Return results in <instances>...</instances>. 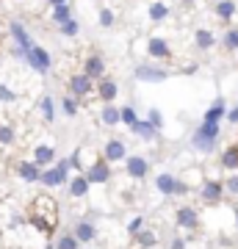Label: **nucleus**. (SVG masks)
Segmentation results:
<instances>
[{"label": "nucleus", "mask_w": 238, "mask_h": 249, "mask_svg": "<svg viewBox=\"0 0 238 249\" xmlns=\"http://www.w3.org/2000/svg\"><path fill=\"white\" fill-rule=\"evenodd\" d=\"M221 139V124L213 122H200L197 130L191 133V150L200 152V155H211L216 150V144Z\"/></svg>", "instance_id": "nucleus-2"}, {"label": "nucleus", "mask_w": 238, "mask_h": 249, "mask_svg": "<svg viewBox=\"0 0 238 249\" xmlns=\"http://www.w3.org/2000/svg\"><path fill=\"white\" fill-rule=\"evenodd\" d=\"M224 114H227V103L221 97H216L211 103V106L205 108V114H202V122H213V124H221V119H224Z\"/></svg>", "instance_id": "nucleus-20"}, {"label": "nucleus", "mask_w": 238, "mask_h": 249, "mask_svg": "<svg viewBox=\"0 0 238 249\" xmlns=\"http://www.w3.org/2000/svg\"><path fill=\"white\" fill-rule=\"evenodd\" d=\"M224 186H221L219 178H205L202 186H200V199L205 205H221L224 202Z\"/></svg>", "instance_id": "nucleus-8"}, {"label": "nucleus", "mask_w": 238, "mask_h": 249, "mask_svg": "<svg viewBox=\"0 0 238 249\" xmlns=\"http://www.w3.org/2000/svg\"><path fill=\"white\" fill-rule=\"evenodd\" d=\"M67 86H70V97H75V100H83L94 91V83H92L83 72H75V75L67 80Z\"/></svg>", "instance_id": "nucleus-15"}, {"label": "nucleus", "mask_w": 238, "mask_h": 249, "mask_svg": "<svg viewBox=\"0 0 238 249\" xmlns=\"http://www.w3.org/2000/svg\"><path fill=\"white\" fill-rule=\"evenodd\" d=\"M180 180H183L188 188H200L205 178H202V172H200V169H188V172H185V178H180Z\"/></svg>", "instance_id": "nucleus-37"}, {"label": "nucleus", "mask_w": 238, "mask_h": 249, "mask_svg": "<svg viewBox=\"0 0 238 249\" xmlns=\"http://www.w3.org/2000/svg\"><path fill=\"white\" fill-rule=\"evenodd\" d=\"M100 122L106 124V127H116V124H119V106H116V103L103 106V111H100Z\"/></svg>", "instance_id": "nucleus-27"}, {"label": "nucleus", "mask_w": 238, "mask_h": 249, "mask_svg": "<svg viewBox=\"0 0 238 249\" xmlns=\"http://www.w3.org/2000/svg\"><path fill=\"white\" fill-rule=\"evenodd\" d=\"M133 241L139 244V249H155L161 238H158V232L152 230V227H141V230L133 235Z\"/></svg>", "instance_id": "nucleus-24"}, {"label": "nucleus", "mask_w": 238, "mask_h": 249, "mask_svg": "<svg viewBox=\"0 0 238 249\" xmlns=\"http://www.w3.org/2000/svg\"><path fill=\"white\" fill-rule=\"evenodd\" d=\"M72 235H75V241H78L80 247H86V244H94V241L100 238V230L97 224L92 222V219H78V222L72 224Z\"/></svg>", "instance_id": "nucleus-9"}, {"label": "nucleus", "mask_w": 238, "mask_h": 249, "mask_svg": "<svg viewBox=\"0 0 238 249\" xmlns=\"http://www.w3.org/2000/svg\"><path fill=\"white\" fill-rule=\"evenodd\" d=\"M55 158H58V155H55V147H53V144H47V142H39L34 150H31V160H34L39 169H47V166H53Z\"/></svg>", "instance_id": "nucleus-14"}, {"label": "nucleus", "mask_w": 238, "mask_h": 249, "mask_svg": "<svg viewBox=\"0 0 238 249\" xmlns=\"http://www.w3.org/2000/svg\"><path fill=\"white\" fill-rule=\"evenodd\" d=\"M233 216H236V230H238V208H233Z\"/></svg>", "instance_id": "nucleus-48"}, {"label": "nucleus", "mask_w": 238, "mask_h": 249, "mask_svg": "<svg viewBox=\"0 0 238 249\" xmlns=\"http://www.w3.org/2000/svg\"><path fill=\"white\" fill-rule=\"evenodd\" d=\"M97 22H100L103 28H111V25L116 22V14H114L111 9H108V6H103V9L97 11Z\"/></svg>", "instance_id": "nucleus-38"}, {"label": "nucleus", "mask_w": 238, "mask_h": 249, "mask_svg": "<svg viewBox=\"0 0 238 249\" xmlns=\"http://www.w3.org/2000/svg\"><path fill=\"white\" fill-rule=\"evenodd\" d=\"M175 186H177V178L172 172H161L158 178H155V191L161 196H175Z\"/></svg>", "instance_id": "nucleus-22"}, {"label": "nucleus", "mask_w": 238, "mask_h": 249, "mask_svg": "<svg viewBox=\"0 0 238 249\" xmlns=\"http://www.w3.org/2000/svg\"><path fill=\"white\" fill-rule=\"evenodd\" d=\"M70 178H72V172H70L67 158H55L53 166L42 169V175H39V186H44L47 191H55V188L67 186V180H70Z\"/></svg>", "instance_id": "nucleus-3"}, {"label": "nucleus", "mask_w": 238, "mask_h": 249, "mask_svg": "<svg viewBox=\"0 0 238 249\" xmlns=\"http://www.w3.org/2000/svg\"><path fill=\"white\" fill-rule=\"evenodd\" d=\"M188 194H191V188H188V186H185V183H183V180L177 178V186H175V196H188Z\"/></svg>", "instance_id": "nucleus-44"}, {"label": "nucleus", "mask_w": 238, "mask_h": 249, "mask_svg": "<svg viewBox=\"0 0 238 249\" xmlns=\"http://www.w3.org/2000/svg\"><path fill=\"white\" fill-rule=\"evenodd\" d=\"M169 14H172V9H169V3H164V0H155V3L147 6V17L152 22H164V19H169Z\"/></svg>", "instance_id": "nucleus-25"}, {"label": "nucleus", "mask_w": 238, "mask_h": 249, "mask_svg": "<svg viewBox=\"0 0 238 249\" xmlns=\"http://www.w3.org/2000/svg\"><path fill=\"white\" fill-rule=\"evenodd\" d=\"M83 75H86L92 83H97V80L106 75V58L100 53H92L86 61H83Z\"/></svg>", "instance_id": "nucleus-19"}, {"label": "nucleus", "mask_w": 238, "mask_h": 249, "mask_svg": "<svg viewBox=\"0 0 238 249\" xmlns=\"http://www.w3.org/2000/svg\"><path fill=\"white\" fill-rule=\"evenodd\" d=\"M61 111H64V116L75 119V116H78V111H80L78 100H75V97H61Z\"/></svg>", "instance_id": "nucleus-36"}, {"label": "nucleus", "mask_w": 238, "mask_h": 249, "mask_svg": "<svg viewBox=\"0 0 238 249\" xmlns=\"http://www.w3.org/2000/svg\"><path fill=\"white\" fill-rule=\"evenodd\" d=\"M83 178L89 180V186H92V188H94V186H108V183L114 180V166L97 155V158L92 160V163H86V169H83Z\"/></svg>", "instance_id": "nucleus-4"}, {"label": "nucleus", "mask_w": 238, "mask_h": 249, "mask_svg": "<svg viewBox=\"0 0 238 249\" xmlns=\"http://www.w3.org/2000/svg\"><path fill=\"white\" fill-rule=\"evenodd\" d=\"M67 194L72 196V199H86L89 191H92V186H89V180L83 178V172H75L70 180H67Z\"/></svg>", "instance_id": "nucleus-18"}, {"label": "nucleus", "mask_w": 238, "mask_h": 249, "mask_svg": "<svg viewBox=\"0 0 238 249\" xmlns=\"http://www.w3.org/2000/svg\"><path fill=\"white\" fill-rule=\"evenodd\" d=\"M28 224L34 227L39 235H50V232H55V227H58V202H55L50 194H39L31 202V211H28Z\"/></svg>", "instance_id": "nucleus-1"}, {"label": "nucleus", "mask_w": 238, "mask_h": 249, "mask_svg": "<svg viewBox=\"0 0 238 249\" xmlns=\"http://www.w3.org/2000/svg\"><path fill=\"white\" fill-rule=\"evenodd\" d=\"M22 61H25L34 72H39V75H44V72L53 70V55H50V50H44L42 45H34V47H31Z\"/></svg>", "instance_id": "nucleus-6"}, {"label": "nucleus", "mask_w": 238, "mask_h": 249, "mask_svg": "<svg viewBox=\"0 0 238 249\" xmlns=\"http://www.w3.org/2000/svg\"><path fill=\"white\" fill-rule=\"evenodd\" d=\"M185 241H188V238H183V235H175V238L169 241V249H185Z\"/></svg>", "instance_id": "nucleus-45"}, {"label": "nucleus", "mask_w": 238, "mask_h": 249, "mask_svg": "<svg viewBox=\"0 0 238 249\" xmlns=\"http://www.w3.org/2000/svg\"><path fill=\"white\" fill-rule=\"evenodd\" d=\"M39 111H42V119L47 124H53L55 122V114H58V108H55V103H53V97L50 94H44L42 100H39Z\"/></svg>", "instance_id": "nucleus-28"}, {"label": "nucleus", "mask_w": 238, "mask_h": 249, "mask_svg": "<svg viewBox=\"0 0 238 249\" xmlns=\"http://www.w3.org/2000/svg\"><path fill=\"white\" fill-rule=\"evenodd\" d=\"M130 130H133V136H139L141 142H147V144H152L155 139H158V130H155L147 119H141V116L130 124Z\"/></svg>", "instance_id": "nucleus-21"}, {"label": "nucleus", "mask_w": 238, "mask_h": 249, "mask_svg": "<svg viewBox=\"0 0 238 249\" xmlns=\"http://www.w3.org/2000/svg\"><path fill=\"white\" fill-rule=\"evenodd\" d=\"M0 103H17V91L9 89L6 83H0Z\"/></svg>", "instance_id": "nucleus-42"}, {"label": "nucleus", "mask_w": 238, "mask_h": 249, "mask_svg": "<svg viewBox=\"0 0 238 249\" xmlns=\"http://www.w3.org/2000/svg\"><path fill=\"white\" fill-rule=\"evenodd\" d=\"M236 14H238V3H236V0H219V3H216V17H219V19L230 22Z\"/></svg>", "instance_id": "nucleus-29"}, {"label": "nucleus", "mask_w": 238, "mask_h": 249, "mask_svg": "<svg viewBox=\"0 0 238 249\" xmlns=\"http://www.w3.org/2000/svg\"><path fill=\"white\" fill-rule=\"evenodd\" d=\"M200 211H197L194 205H177L175 208V224L177 230H185V232H197L200 230Z\"/></svg>", "instance_id": "nucleus-5"}, {"label": "nucleus", "mask_w": 238, "mask_h": 249, "mask_svg": "<svg viewBox=\"0 0 238 249\" xmlns=\"http://www.w3.org/2000/svg\"><path fill=\"white\" fill-rule=\"evenodd\" d=\"M122 163H125V175L130 180H144L150 175V158H144V155H128Z\"/></svg>", "instance_id": "nucleus-11"}, {"label": "nucleus", "mask_w": 238, "mask_h": 249, "mask_svg": "<svg viewBox=\"0 0 238 249\" xmlns=\"http://www.w3.org/2000/svg\"><path fill=\"white\" fill-rule=\"evenodd\" d=\"M219 166L224 172H238V144H230V147H224V150H221Z\"/></svg>", "instance_id": "nucleus-23"}, {"label": "nucleus", "mask_w": 238, "mask_h": 249, "mask_svg": "<svg viewBox=\"0 0 238 249\" xmlns=\"http://www.w3.org/2000/svg\"><path fill=\"white\" fill-rule=\"evenodd\" d=\"M100 158L108 160L111 166H114V163H122V160L128 158V144H125V139H116V136H114V139H108Z\"/></svg>", "instance_id": "nucleus-12"}, {"label": "nucleus", "mask_w": 238, "mask_h": 249, "mask_svg": "<svg viewBox=\"0 0 238 249\" xmlns=\"http://www.w3.org/2000/svg\"><path fill=\"white\" fill-rule=\"evenodd\" d=\"M14 172H17V178L22 180V183H28V186H34V183H39V175H42V169L36 166L31 158H22L14 163Z\"/></svg>", "instance_id": "nucleus-17"}, {"label": "nucleus", "mask_w": 238, "mask_h": 249, "mask_svg": "<svg viewBox=\"0 0 238 249\" xmlns=\"http://www.w3.org/2000/svg\"><path fill=\"white\" fill-rule=\"evenodd\" d=\"M194 45L200 47V50H211V47L216 45V34H213L211 28H197L194 31Z\"/></svg>", "instance_id": "nucleus-26"}, {"label": "nucleus", "mask_w": 238, "mask_h": 249, "mask_svg": "<svg viewBox=\"0 0 238 249\" xmlns=\"http://www.w3.org/2000/svg\"><path fill=\"white\" fill-rule=\"evenodd\" d=\"M94 91H97V97L103 100V106H108V103H114V100L119 97V83H116L111 75H103V78L94 83Z\"/></svg>", "instance_id": "nucleus-16"}, {"label": "nucleus", "mask_w": 238, "mask_h": 249, "mask_svg": "<svg viewBox=\"0 0 238 249\" xmlns=\"http://www.w3.org/2000/svg\"><path fill=\"white\" fill-rule=\"evenodd\" d=\"M213 249H233V247H227V244H219V247H213Z\"/></svg>", "instance_id": "nucleus-49"}, {"label": "nucleus", "mask_w": 238, "mask_h": 249, "mask_svg": "<svg viewBox=\"0 0 238 249\" xmlns=\"http://www.w3.org/2000/svg\"><path fill=\"white\" fill-rule=\"evenodd\" d=\"M144 53L150 55L152 61H169L172 58V45H169L164 36H150L147 39V45H144Z\"/></svg>", "instance_id": "nucleus-10"}, {"label": "nucleus", "mask_w": 238, "mask_h": 249, "mask_svg": "<svg viewBox=\"0 0 238 249\" xmlns=\"http://www.w3.org/2000/svg\"><path fill=\"white\" fill-rule=\"evenodd\" d=\"M14 142H17L14 127H9V124H0V144H3V147H11Z\"/></svg>", "instance_id": "nucleus-39"}, {"label": "nucleus", "mask_w": 238, "mask_h": 249, "mask_svg": "<svg viewBox=\"0 0 238 249\" xmlns=\"http://www.w3.org/2000/svg\"><path fill=\"white\" fill-rule=\"evenodd\" d=\"M58 34L61 36H67V39H75V36L80 34V22L75 17L72 19H67V22H61V25H58Z\"/></svg>", "instance_id": "nucleus-33"}, {"label": "nucleus", "mask_w": 238, "mask_h": 249, "mask_svg": "<svg viewBox=\"0 0 238 249\" xmlns=\"http://www.w3.org/2000/svg\"><path fill=\"white\" fill-rule=\"evenodd\" d=\"M221 45H224V50H227V53L238 50V25L224 31V36H221Z\"/></svg>", "instance_id": "nucleus-32"}, {"label": "nucleus", "mask_w": 238, "mask_h": 249, "mask_svg": "<svg viewBox=\"0 0 238 249\" xmlns=\"http://www.w3.org/2000/svg\"><path fill=\"white\" fill-rule=\"evenodd\" d=\"M224 119H227L230 124H238V103H236V106H230V108H227V114H224Z\"/></svg>", "instance_id": "nucleus-43"}, {"label": "nucleus", "mask_w": 238, "mask_h": 249, "mask_svg": "<svg viewBox=\"0 0 238 249\" xmlns=\"http://www.w3.org/2000/svg\"><path fill=\"white\" fill-rule=\"evenodd\" d=\"M9 36H11V42H14V47H19L22 53H28V50L36 45L34 39H31V34H28V28L22 25L19 19H11L9 22Z\"/></svg>", "instance_id": "nucleus-13"}, {"label": "nucleus", "mask_w": 238, "mask_h": 249, "mask_svg": "<svg viewBox=\"0 0 238 249\" xmlns=\"http://www.w3.org/2000/svg\"><path fill=\"white\" fill-rule=\"evenodd\" d=\"M50 6H61V3H70V0H47Z\"/></svg>", "instance_id": "nucleus-47"}, {"label": "nucleus", "mask_w": 238, "mask_h": 249, "mask_svg": "<svg viewBox=\"0 0 238 249\" xmlns=\"http://www.w3.org/2000/svg\"><path fill=\"white\" fill-rule=\"evenodd\" d=\"M144 119H147V122L152 124V127H155V130H164V114H161L158 108H150V111H147V116H144Z\"/></svg>", "instance_id": "nucleus-40"}, {"label": "nucleus", "mask_w": 238, "mask_h": 249, "mask_svg": "<svg viewBox=\"0 0 238 249\" xmlns=\"http://www.w3.org/2000/svg\"><path fill=\"white\" fill-rule=\"evenodd\" d=\"M141 227H147V222H144V216H133L130 222H128V227H125V230H128V235H136V232L141 230Z\"/></svg>", "instance_id": "nucleus-41"}, {"label": "nucleus", "mask_w": 238, "mask_h": 249, "mask_svg": "<svg viewBox=\"0 0 238 249\" xmlns=\"http://www.w3.org/2000/svg\"><path fill=\"white\" fill-rule=\"evenodd\" d=\"M42 249H53V241H47V244H44Z\"/></svg>", "instance_id": "nucleus-50"}, {"label": "nucleus", "mask_w": 238, "mask_h": 249, "mask_svg": "<svg viewBox=\"0 0 238 249\" xmlns=\"http://www.w3.org/2000/svg\"><path fill=\"white\" fill-rule=\"evenodd\" d=\"M53 249H83V247H80L78 241H75V235L67 230V232H58V235H55Z\"/></svg>", "instance_id": "nucleus-31"}, {"label": "nucleus", "mask_w": 238, "mask_h": 249, "mask_svg": "<svg viewBox=\"0 0 238 249\" xmlns=\"http://www.w3.org/2000/svg\"><path fill=\"white\" fill-rule=\"evenodd\" d=\"M221 186H224V194L238 196V172H227V178H221Z\"/></svg>", "instance_id": "nucleus-35"}, {"label": "nucleus", "mask_w": 238, "mask_h": 249, "mask_svg": "<svg viewBox=\"0 0 238 249\" xmlns=\"http://www.w3.org/2000/svg\"><path fill=\"white\" fill-rule=\"evenodd\" d=\"M191 72H197V64H188V67H183V75H191Z\"/></svg>", "instance_id": "nucleus-46"}, {"label": "nucleus", "mask_w": 238, "mask_h": 249, "mask_svg": "<svg viewBox=\"0 0 238 249\" xmlns=\"http://www.w3.org/2000/svg\"><path fill=\"white\" fill-rule=\"evenodd\" d=\"M67 19H72V6L70 3L53 6V11H50V22H53V25H61V22H67Z\"/></svg>", "instance_id": "nucleus-30"}, {"label": "nucleus", "mask_w": 238, "mask_h": 249, "mask_svg": "<svg viewBox=\"0 0 238 249\" xmlns=\"http://www.w3.org/2000/svg\"><path fill=\"white\" fill-rule=\"evenodd\" d=\"M136 119H139V114H136V108H133V106H119V124L130 127Z\"/></svg>", "instance_id": "nucleus-34"}, {"label": "nucleus", "mask_w": 238, "mask_h": 249, "mask_svg": "<svg viewBox=\"0 0 238 249\" xmlns=\"http://www.w3.org/2000/svg\"><path fill=\"white\" fill-rule=\"evenodd\" d=\"M133 78L139 80V83H164L169 78L166 67H161V64H139L136 70H133Z\"/></svg>", "instance_id": "nucleus-7"}]
</instances>
